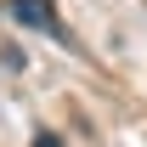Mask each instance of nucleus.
Returning <instances> with one entry per match:
<instances>
[{
    "instance_id": "f03ea898",
    "label": "nucleus",
    "mask_w": 147,
    "mask_h": 147,
    "mask_svg": "<svg viewBox=\"0 0 147 147\" xmlns=\"http://www.w3.org/2000/svg\"><path fill=\"white\" fill-rule=\"evenodd\" d=\"M34 147H62V142H57V136H40V142H34Z\"/></svg>"
},
{
    "instance_id": "f257e3e1",
    "label": "nucleus",
    "mask_w": 147,
    "mask_h": 147,
    "mask_svg": "<svg viewBox=\"0 0 147 147\" xmlns=\"http://www.w3.org/2000/svg\"><path fill=\"white\" fill-rule=\"evenodd\" d=\"M6 11H11L23 28H40V34H62V23H57L51 0H6Z\"/></svg>"
}]
</instances>
